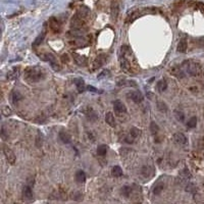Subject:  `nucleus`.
I'll return each mask as SVG.
<instances>
[{"mask_svg":"<svg viewBox=\"0 0 204 204\" xmlns=\"http://www.w3.org/2000/svg\"><path fill=\"white\" fill-rule=\"evenodd\" d=\"M134 139H135V138H133V137L129 134V135L127 136V138H126V141L128 142V143H133V142H134Z\"/></svg>","mask_w":204,"mask_h":204,"instance_id":"c9c22d12","label":"nucleus"},{"mask_svg":"<svg viewBox=\"0 0 204 204\" xmlns=\"http://www.w3.org/2000/svg\"><path fill=\"white\" fill-rule=\"evenodd\" d=\"M111 173L113 177H116V178H119V177H122L123 176V169H120V166L119 165H114L111 169Z\"/></svg>","mask_w":204,"mask_h":204,"instance_id":"4be33fe9","label":"nucleus"},{"mask_svg":"<svg viewBox=\"0 0 204 204\" xmlns=\"http://www.w3.org/2000/svg\"><path fill=\"white\" fill-rule=\"evenodd\" d=\"M105 60H106L105 55H99L98 57H97V58L94 60V63H93V68H94V69H98V68H100L101 65H103V63L105 62Z\"/></svg>","mask_w":204,"mask_h":204,"instance_id":"dca6fc26","label":"nucleus"},{"mask_svg":"<svg viewBox=\"0 0 204 204\" xmlns=\"http://www.w3.org/2000/svg\"><path fill=\"white\" fill-rule=\"evenodd\" d=\"M49 28L51 29V31L53 33H59L60 30H61V26H60V23L55 18H51L49 19Z\"/></svg>","mask_w":204,"mask_h":204,"instance_id":"423d86ee","label":"nucleus"},{"mask_svg":"<svg viewBox=\"0 0 204 204\" xmlns=\"http://www.w3.org/2000/svg\"><path fill=\"white\" fill-rule=\"evenodd\" d=\"M77 13H78L81 18H83L85 19L87 18V15H89V9H88V7H86V6H81V7H79L78 12Z\"/></svg>","mask_w":204,"mask_h":204,"instance_id":"412c9836","label":"nucleus"},{"mask_svg":"<svg viewBox=\"0 0 204 204\" xmlns=\"http://www.w3.org/2000/svg\"><path fill=\"white\" fill-rule=\"evenodd\" d=\"M106 152H107V146H106V145H100V146H98V148H97V153H98V155L103 156V155L106 154Z\"/></svg>","mask_w":204,"mask_h":204,"instance_id":"a878e982","label":"nucleus"},{"mask_svg":"<svg viewBox=\"0 0 204 204\" xmlns=\"http://www.w3.org/2000/svg\"><path fill=\"white\" fill-rule=\"evenodd\" d=\"M163 188H164V185H163V184L157 183L156 185L153 187V193H154L155 195H159V194L162 192Z\"/></svg>","mask_w":204,"mask_h":204,"instance_id":"393cba45","label":"nucleus"},{"mask_svg":"<svg viewBox=\"0 0 204 204\" xmlns=\"http://www.w3.org/2000/svg\"><path fill=\"white\" fill-rule=\"evenodd\" d=\"M183 68L185 69V71L191 75L193 77H197V76H200L202 73V69H201V65H199L198 62L196 61H193V60H187L183 63Z\"/></svg>","mask_w":204,"mask_h":204,"instance_id":"f03ea898","label":"nucleus"},{"mask_svg":"<svg viewBox=\"0 0 204 204\" xmlns=\"http://www.w3.org/2000/svg\"><path fill=\"white\" fill-rule=\"evenodd\" d=\"M175 115H176L177 119L180 120V122H183L184 119H185V116H184V113L181 111V110H176V111H175Z\"/></svg>","mask_w":204,"mask_h":204,"instance_id":"72a5a7b5","label":"nucleus"},{"mask_svg":"<svg viewBox=\"0 0 204 204\" xmlns=\"http://www.w3.org/2000/svg\"><path fill=\"white\" fill-rule=\"evenodd\" d=\"M128 98H130L134 101L135 103H141L143 101V99H144V97H143L142 93L139 92V91H133V92H130L128 95H127Z\"/></svg>","mask_w":204,"mask_h":204,"instance_id":"39448f33","label":"nucleus"},{"mask_svg":"<svg viewBox=\"0 0 204 204\" xmlns=\"http://www.w3.org/2000/svg\"><path fill=\"white\" fill-rule=\"evenodd\" d=\"M120 68L125 73H131L133 71H132V68H131V65H130V62L128 60L126 59V57H122L120 58Z\"/></svg>","mask_w":204,"mask_h":204,"instance_id":"1a4fd4ad","label":"nucleus"},{"mask_svg":"<svg viewBox=\"0 0 204 204\" xmlns=\"http://www.w3.org/2000/svg\"><path fill=\"white\" fill-rule=\"evenodd\" d=\"M19 68H13L11 71H9L7 73L6 79H7L8 81H13V80H15L19 77Z\"/></svg>","mask_w":204,"mask_h":204,"instance_id":"ddd939ff","label":"nucleus"},{"mask_svg":"<svg viewBox=\"0 0 204 204\" xmlns=\"http://www.w3.org/2000/svg\"><path fill=\"white\" fill-rule=\"evenodd\" d=\"M3 153H4V155L6 157V160H7L10 164H12V165L15 164L16 157H15V154L13 153L12 150L7 146H3Z\"/></svg>","mask_w":204,"mask_h":204,"instance_id":"20e7f679","label":"nucleus"},{"mask_svg":"<svg viewBox=\"0 0 204 204\" xmlns=\"http://www.w3.org/2000/svg\"><path fill=\"white\" fill-rule=\"evenodd\" d=\"M62 61L63 62H69V56L68 55H62Z\"/></svg>","mask_w":204,"mask_h":204,"instance_id":"58836bf2","label":"nucleus"},{"mask_svg":"<svg viewBox=\"0 0 204 204\" xmlns=\"http://www.w3.org/2000/svg\"><path fill=\"white\" fill-rule=\"evenodd\" d=\"M76 181L78 182L79 184H83L85 183L86 181V175L83 170H78L76 173Z\"/></svg>","mask_w":204,"mask_h":204,"instance_id":"a211bd4d","label":"nucleus"},{"mask_svg":"<svg viewBox=\"0 0 204 204\" xmlns=\"http://www.w3.org/2000/svg\"><path fill=\"white\" fill-rule=\"evenodd\" d=\"M113 107H114V110L119 113H126L127 112V108L126 105L120 101V100H115L114 103H113Z\"/></svg>","mask_w":204,"mask_h":204,"instance_id":"0eeeda50","label":"nucleus"},{"mask_svg":"<svg viewBox=\"0 0 204 204\" xmlns=\"http://www.w3.org/2000/svg\"><path fill=\"white\" fill-rule=\"evenodd\" d=\"M157 107L160 110V111H166L168 110V106H166L163 102H158L157 103Z\"/></svg>","mask_w":204,"mask_h":204,"instance_id":"f704fd0d","label":"nucleus"},{"mask_svg":"<svg viewBox=\"0 0 204 204\" xmlns=\"http://www.w3.org/2000/svg\"><path fill=\"white\" fill-rule=\"evenodd\" d=\"M119 86H136V83L133 81H127V80H123L118 83Z\"/></svg>","mask_w":204,"mask_h":204,"instance_id":"c756f323","label":"nucleus"},{"mask_svg":"<svg viewBox=\"0 0 204 204\" xmlns=\"http://www.w3.org/2000/svg\"><path fill=\"white\" fill-rule=\"evenodd\" d=\"M110 9H111V18L112 19H118L119 16V5L118 2H112L111 4V7H110Z\"/></svg>","mask_w":204,"mask_h":204,"instance_id":"f8f14e48","label":"nucleus"},{"mask_svg":"<svg viewBox=\"0 0 204 204\" xmlns=\"http://www.w3.org/2000/svg\"><path fill=\"white\" fill-rule=\"evenodd\" d=\"M187 47H188V43H187L186 39H182L178 45V51L181 53H185L187 51Z\"/></svg>","mask_w":204,"mask_h":204,"instance_id":"6ab92c4d","label":"nucleus"},{"mask_svg":"<svg viewBox=\"0 0 204 204\" xmlns=\"http://www.w3.org/2000/svg\"><path fill=\"white\" fill-rule=\"evenodd\" d=\"M72 55H73V58L76 61L77 65H86L87 60H86V58L84 57V56L80 55V54H78V53H75V52H73Z\"/></svg>","mask_w":204,"mask_h":204,"instance_id":"9b49d317","label":"nucleus"},{"mask_svg":"<svg viewBox=\"0 0 204 204\" xmlns=\"http://www.w3.org/2000/svg\"><path fill=\"white\" fill-rule=\"evenodd\" d=\"M85 24V19L81 18L78 13H76L71 19V27L73 29H81Z\"/></svg>","mask_w":204,"mask_h":204,"instance_id":"7ed1b4c3","label":"nucleus"},{"mask_svg":"<svg viewBox=\"0 0 204 204\" xmlns=\"http://www.w3.org/2000/svg\"><path fill=\"white\" fill-rule=\"evenodd\" d=\"M87 90H88V91H91V92H97V89L94 88L93 86H88L87 87Z\"/></svg>","mask_w":204,"mask_h":204,"instance_id":"4c0bfd02","label":"nucleus"},{"mask_svg":"<svg viewBox=\"0 0 204 204\" xmlns=\"http://www.w3.org/2000/svg\"><path fill=\"white\" fill-rule=\"evenodd\" d=\"M166 88H168V83H166L165 80H160V81L157 83V89H158L159 92L165 91Z\"/></svg>","mask_w":204,"mask_h":204,"instance_id":"b1692460","label":"nucleus"},{"mask_svg":"<svg viewBox=\"0 0 204 204\" xmlns=\"http://www.w3.org/2000/svg\"><path fill=\"white\" fill-rule=\"evenodd\" d=\"M150 131H151L152 134H157V133H158L159 128H158V126H157L156 123L152 122L151 123H150Z\"/></svg>","mask_w":204,"mask_h":204,"instance_id":"7c9ffc66","label":"nucleus"},{"mask_svg":"<svg viewBox=\"0 0 204 204\" xmlns=\"http://www.w3.org/2000/svg\"><path fill=\"white\" fill-rule=\"evenodd\" d=\"M10 99H11V102L13 103V104H16L19 100L23 99V95L18 91V90H13V91L11 92Z\"/></svg>","mask_w":204,"mask_h":204,"instance_id":"4468645a","label":"nucleus"},{"mask_svg":"<svg viewBox=\"0 0 204 204\" xmlns=\"http://www.w3.org/2000/svg\"><path fill=\"white\" fill-rule=\"evenodd\" d=\"M131 193H132V189H131V187L126 186V187H123V188L122 189V194H123V196L129 197L130 195H131Z\"/></svg>","mask_w":204,"mask_h":204,"instance_id":"c85d7f7f","label":"nucleus"},{"mask_svg":"<svg viewBox=\"0 0 204 204\" xmlns=\"http://www.w3.org/2000/svg\"><path fill=\"white\" fill-rule=\"evenodd\" d=\"M130 135H131L133 138H137L140 135V130H138L137 128H132L131 131H130Z\"/></svg>","mask_w":204,"mask_h":204,"instance_id":"473e14b6","label":"nucleus"},{"mask_svg":"<svg viewBox=\"0 0 204 204\" xmlns=\"http://www.w3.org/2000/svg\"><path fill=\"white\" fill-rule=\"evenodd\" d=\"M59 138L63 143H69L71 142V135L65 132V131H60L59 133Z\"/></svg>","mask_w":204,"mask_h":204,"instance_id":"aec40b11","label":"nucleus"},{"mask_svg":"<svg viewBox=\"0 0 204 204\" xmlns=\"http://www.w3.org/2000/svg\"><path fill=\"white\" fill-rule=\"evenodd\" d=\"M173 140H175L177 144H179V145H185L187 143V138L183 133H176L175 135H173Z\"/></svg>","mask_w":204,"mask_h":204,"instance_id":"6e6552de","label":"nucleus"},{"mask_svg":"<svg viewBox=\"0 0 204 204\" xmlns=\"http://www.w3.org/2000/svg\"><path fill=\"white\" fill-rule=\"evenodd\" d=\"M109 75H110V73H109L108 69H104V71H102L101 73H99L98 77H97V79H98V80H102V79L106 78V77H108Z\"/></svg>","mask_w":204,"mask_h":204,"instance_id":"2f4dec72","label":"nucleus"},{"mask_svg":"<svg viewBox=\"0 0 204 204\" xmlns=\"http://www.w3.org/2000/svg\"><path fill=\"white\" fill-rule=\"evenodd\" d=\"M196 5H197V7H199V9H201V11L204 12V5L202 4V3L197 2V3H196Z\"/></svg>","mask_w":204,"mask_h":204,"instance_id":"e433bc0d","label":"nucleus"},{"mask_svg":"<svg viewBox=\"0 0 204 204\" xmlns=\"http://www.w3.org/2000/svg\"><path fill=\"white\" fill-rule=\"evenodd\" d=\"M45 37H46V29H44V31H43L41 34H40V35L36 38L35 42H34V46H38V45L41 44V43L43 42V40H44Z\"/></svg>","mask_w":204,"mask_h":204,"instance_id":"5701e85b","label":"nucleus"},{"mask_svg":"<svg viewBox=\"0 0 204 204\" xmlns=\"http://www.w3.org/2000/svg\"><path fill=\"white\" fill-rule=\"evenodd\" d=\"M73 82H75L77 89H78V91L80 93H83V92L85 91V89H87L86 87H85L84 80H82V79H75V80H73Z\"/></svg>","mask_w":204,"mask_h":204,"instance_id":"2eb2a0df","label":"nucleus"},{"mask_svg":"<svg viewBox=\"0 0 204 204\" xmlns=\"http://www.w3.org/2000/svg\"><path fill=\"white\" fill-rule=\"evenodd\" d=\"M23 197H24V199L28 200V201H31L33 199V192L30 186L24 187V189H23Z\"/></svg>","mask_w":204,"mask_h":204,"instance_id":"9d476101","label":"nucleus"},{"mask_svg":"<svg viewBox=\"0 0 204 204\" xmlns=\"http://www.w3.org/2000/svg\"><path fill=\"white\" fill-rule=\"evenodd\" d=\"M105 122L110 127H115V119L112 112H107L105 114Z\"/></svg>","mask_w":204,"mask_h":204,"instance_id":"f3484780","label":"nucleus"},{"mask_svg":"<svg viewBox=\"0 0 204 204\" xmlns=\"http://www.w3.org/2000/svg\"><path fill=\"white\" fill-rule=\"evenodd\" d=\"M196 125H197V118L196 116H192V118L188 120V123H187V127L190 128V129L195 128Z\"/></svg>","mask_w":204,"mask_h":204,"instance_id":"cd10ccee","label":"nucleus"},{"mask_svg":"<svg viewBox=\"0 0 204 204\" xmlns=\"http://www.w3.org/2000/svg\"><path fill=\"white\" fill-rule=\"evenodd\" d=\"M45 73L44 71L39 68V66H28L25 69L24 73V79L30 84H34V83H38L41 80L44 79Z\"/></svg>","mask_w":204,"mask_h":204,"instance_id":"f257e3e1","label":"nucleus"},{"mask_svg":"<svg viewBox=\"0 0 204 204\" xmlns=\"http://www.w3.org/2000/svg\"><path fill=\"white\" fill-rule=\"evenodd\" d=\"M1 112H2V114L4 115V116H9V115L12 114V110L9 108V106H7V105L2 106Z\"/></svg>","mask_w":204,"mask_h":204,"instance_id":"bb28decb","label":"nucleus"}]
</instances>
